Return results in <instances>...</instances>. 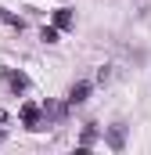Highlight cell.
Listing matches in <instances>:
<instances>
[{
    "label": "cell",
    "mask_w": 151,
    "mask_h": 155,
    "mask_svg": "<svg viewBox=\"0 0 151 155\" xmlns=\"http://www.w3.org/2000/svg\"><path fill=\"white\" fill-rule=\"evenodd\" d=\"M0 79H4V87L14 90V94H25V90H29V76L18 72V69H0Z\"/></svg>",
    "instance_id": "6da1fadb"
},
{
    "label": "cell",
    "mask_w": 151,
    "mask_h": 155,
    "mask_svg": "<svg viewBox=\"0 0 151 155\" xmlns=\"http://www.w3.org/2000/svg\"><path fill=\"white\" fill-rule=\"evenodd\" d=\"M0 141H4V130H0Z\"/></svg>",
    "instance_id": "30bf717a"
},
{
    "label": "cell",
    "mask_w": 151,
    "mask_h": 155,
    "mask_svg": "<svg viewBox=\"0 0 151 155\" xmlns=\"http://www.w3.org/2000/svg\"><path fill=\"white\" fill-rule=\"evenodd\" d=\"M40 40H43V43H58V29H54V25H43Z\"/></svg>",
    "instance_id": "ba28073f"
},
{
    "label": "cell",
    "mask_w": 151,
    "mask_h": 155,
    "mask_svg": "<svg viewBox=\"0 0 151 155\" xmlns=\"http://www.w3.org/2000/svg\"><path fill=\"white\" fill-rule=\"evenodd\" d=\"M18 116H22V126H25V130H43V126H47V123H43V112H40V105H33V101H25Z\"/></svg>",
    "instance_id": "7a4b0ae2"
},
{
    "label": "cell",
    "mask_w": 151,
    "mask_h": 155,
    "mask_svg": "<svg viewBox=\"0 0 151 155\" xmlns=\"http://www.w3.org/2000/svg\"><path fill=\"white\" fill-rule=\"evenodd\" d=\"M40 112H43V119H47V126H50V123H61V119L69 116V105H58V101H47V105H43Z\"/></svg>",
    "instance_id": "3957f363"
},
{
    "label": "cell",
    "mask_w": 151,
    "mask_h": 155,
    "mask_svg": "<svg viewBox=\"0 0 151 155\" xmlns=\"http://www.w3.org/2000/svg\"><path fill=\"white\" fill-rule=\"evenodd\" d=\"M86 94H90V83H76L72 90H69V105H83Z\"/></svg>",
    "instance_id": "8992f818"
},
{
    "label": "cell",
    "mask_w": 151,
    "mask_h": 155,
    "mask_svg": "<svg viewBox=\"0 0 151 155\" xmlns=\"http://www.w3.org/2000/svg\"><path fill=\"white\" fill-rule=\"evenodd\" d=\"M72 25H76L72 11H69V7H58V11H54V29H72Z\"/></svg>",
    "instance_id": "5b68a950"
},
{
    "label": "cell",
    "mask_w": 151,
    "mask_h": 155,
    "mask_svg": "<svg viewBox=\"0 0 151 155\" xmlns=\"http://www.w3.org/2000/svg\"><path fill=\"white\" fill-rule=\"evenodd\" d=\"M94 137H97V134H94V130H90V126H86V130H83V148H79V152H86V148H90V144H94Z\"/></svg>",
    "instance_id": "9c48e42d"
},
{
    "label": "cell",
    "mask_w": 151,
    "mask_h": 155,
    "mask_svg": "<svg viewBox=\"0 0 151 155\" xmlns=\"http://www.w3.org/2000/svg\"><path fill=\"white\" fill-rule=\"evenodd\" d=\"M122 144H126V126H122V123L108 126V148H115V152H119Z\"/></svg>",
    "instance_id": "277c9868"
},
{
    "label": "cell",
    "mask_w": 151,
    "mask_h": 155,
    "mask_svg": "<svg viewBox=\"0 0 151 155\" xmlns=\"http://www.w3.org/2000/svg\"><path fill=\"white\" fill-rule=\"evenodd\" d=\"M0 25H11V29H22V25H25V22H22V18H18V15H11V11H7V7H0Z\"/></svg>",
    "instance_id": "52a82bcc"
}]
</instances>
